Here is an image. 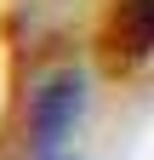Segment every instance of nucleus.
Segmentation results:
<instances>
[{"label":"nucleus","mask_w":154,"mask_h":160,"mask_svg":"<svg viewBox=\"0 0 154 160\" xmlns=\"http://www.w3.org/2000/svg\"><path fill=\"white\" fill-rule=\"evenodd\" d=\"M80 109H86V86H80V74H74V69L46 74L40 86L29 92V149H34V154H51V149L74 132Z\"/></svg>","instance_id":"1"},{"label":"nucleus","mask_w":154,"mask_h":160,"mask_svg":"<svg viewBox=\"0 0 154 160\" xmlns=\"http://www.w3.org/2000/svg\"><path fill=\"white\" fill-rule=\"evenodd\" d=\"M97 46H103V63L114 74L148 63L154 57V0H108Z\"/></svg>","instance_id":"2"}]
</instances>
